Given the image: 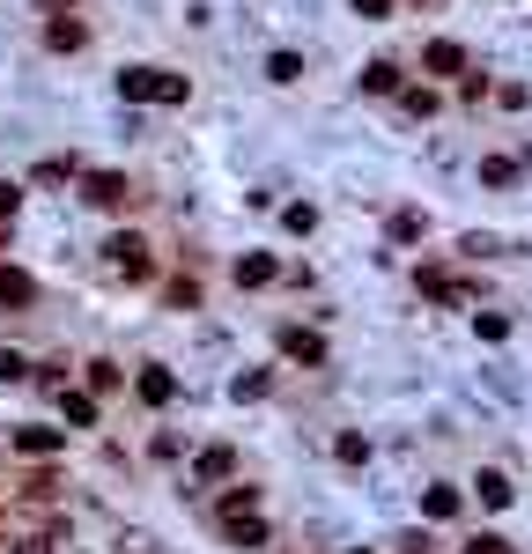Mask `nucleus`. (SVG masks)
<instances>
[{"instance_id":"obj_1","label":"nucleus","mask_w":532,"mask_h":554,"mask_svg":"<svg viewBox=\"0 0 532 554\" xmlns=\"http://www.w3.org/2000/svg\"><path fill=\"white\" fill-rule=\"evenodd\" d=\"M119 97L126 104H185L193 82H185V74H163V67H126L119 74Z\"/></svg>"},{"instance_id":"obj_2","label":"nucleus","mask_w":532,"mask_h":554,"mask_svg":"<svg viewBox=\"0 0 532 554\" xmlns=\"http://www.w3.org/2000/svg\"><path fill=\"white\" fill-rule=\"evenodd\" d=\"M104 266H111L119 281H148V274H156V252H148V244L133 237V229H119V237L104 244Z\"/></svg>"},{"instance_id":"obj_3","label":"nucleus","mask_w":532,"mask_h":554,"mask_svg":"<svg viewBox=\"0 0 532 554\" xmlns=\"http://www.w3.org/2000/svg\"><path fill=\"white\" fill-rule=\"evenodd\" d=\"M82 200L111 215V207H126V200H133V185L119 178V170H82Z\"/></svg>"},{"instance_id":"obj_4","label":"nucleus","mask_w":532,"mask_h":554,"mask_svg":"<svg viewBox=\"0 0 532 554\" xmlns=\"http://www.w3.org/2000/svg\"><path fill=\"white\" fill-rule=\"evenodd\" d=\"M8 444H15V451H23V458H60V451H67V429H45V422H23V429H15V436H8Z\"/></svg>"},{"instance_id":"obj_5","label":"nucleus","mask_w":532,"mask_h":554,"mask_svg":"<svg viewBox=\"0 0 532 554\" xmlns=\"http://www.w3.org/2000/svg\"><path fill=\"white\" fill-rule=\"evenodd\" d=\"M45 45H52V52H82V45H89V23H82L74 8H52V23H45Z\"/></svg>"},{"instance_id":"obj_6","label":"nucleus","mask_w":532,"mask_h":554,"mask_svg":"<svg viewBox=\"0 0 532 554\" xmlns=\"http://www.w3.org/2000/svg\"><path fill=\"white\" fill-rule=\"evenodd\" d=\"M193 481H207V488L237 481V451H230V444H207V451L193 458Z\"/></svg>"},{"instance_id":"obj_7","label":"nucleus","mask_w":532,"mask_h":554,"mask_svg":"<svg viewBox=\"0 0 532 554\" xmlns=\"http://www.w3.org/2000/svg\"><path fill=\"white\" fill-rule=\"evenodd\" d=\"M281 355L303 362V370H318V362H326V340H318L311 326H281Z\"/></svg>"},{"instance_id":"obj_8","label":"nucleus","mask_w":532,"mask_h":554,"mask_svg":"<svg viewBox=\"0 0 532 554\" xmlns=\"http://www.w3.org/2000/svg\"><path fill=\"white\" fill-rule=\"evenodd\" d=\"M133 392H141V407H170V399H178V377H170L163 362H148V370L133 377Z\"/></svg>"},{"instance_id":"obj_9","label":"nucleus","mask_w":532,"mask_h":554,"mask_svg":"<svg viewBox=\"0 0 532 554\" xmlns=\"http://www.w3.org/2000/svg\"><path fill=\"white\" fill-rule=\"evenodd\" d=\"M266 281H281V259L274 252H244L237 259V289H266Z\"/></svg>"},{"instance_id":"obj_10","label":"nucleus","mask_w":532,"mask_h":554,"mask_svg":"<svg viewBox=\"0 0 532 554\" xmlns=\"http://www.w3.org/2000/svg\"><path fill=\"white\" fill-rule=\"evenodd\" d=\"M422 67L429 74H466V45H459V37H436V45L422 52Z\"/></svg>"},{"instance_id":"obj_11","label":"nucleus","mask_w":532,"mask_h":554,"mask_svg":"<svg viewBox=\"0 0 532 554\" xmlns=\"http://www.w3.org/2000/svg\"><path fill=\"white\" fill-rule=\"evenodd\" d=\"M473 495H481L488 510H510V495H518V488H510V473H496V466H481V473H473Z\"/></svg>"},{"instance_id":"obj_12","label":"nucleus","mask_w":532,"mask_h":554,"mask_svg":"<svg viewBox=\"0 0 532 554\" xmlns=\"http://www.w3.org/2000/svg\"><path fill=\"white\" fill-rule=\"evenodd\" d=\"M466 510V495L459 488H422V518H436V525H451Z\"/></svg>"},{"instance_id":"obj_13","label":"nucleus","mask_w":532,"mask_h":554,"mask_svg":"<svg viewBox=\"0 0 532 554\" xmlns=\"http://www.w3.org/2000/svg\"><path fill=\"white\" fill-rule=\"evenodd\" d=\"M0 303H8V311H30V303H37V281L15 274V266H0Z\"/></svg>"},{"instance_id":"obj_14","label":"nucleus","mask_w":532,"mask_h":554,"mask_svg":"<svg viewBox=\"0 0 532 554\" xmlns=\"http://www.w3.org/2000/svg\"><path fill=\"white\" fill-rule=\"evenodd\" d=\"M52 399H60V414L74 429H97V392H52Z\"/></svg>"},{"instance_id":"obj_15","label":"nucleus","mask_w":532,"mask_h":554,"mask_svg":"<svg viewBox=\"0 0 532 554\" xmlns=\"http://www.w3.org/2000/svg\"><path fill=\"white\" fill-rule=\"evenodd\" d=\"M422 296H436V303H466V281L444 274V266H429V274H422Z\"/></svg>"},{"instance_id":"obj_16","label":"nucleus","mask_w":532,"mask_h":554,"mask_svg":"<svg viewBox=\"0 0 532 554\" xmlns=\"http://www.w3.org/2000/svg\"><path fill=\"white\" fill-rule=\"evenodd\" d=\"M392 89H399V67L392 60H370L363 67V97H392Z\"/></svg>"},{"instance_id":"obj_17","label":"nucleus","mask_w":532,"mask_h":554,"mask_svg":"<svg viewBox=\"0 0 532 554\" xmlns=\"http://www.w3.org/2000/svg\"><path fill=\"white\" fill-rule=\"evenodd\" d=\"M281 229H289V237H311V229H318V207H311V200H289V207H281Z\"/></svg>"},{"instance_id":"obj_18","label":"nucleus","mask_w":532,"mask_h":554,"mask_svg":"<svg viewBox=\"0 0 532 554\" xmlns=\"http://www.w3.org/2000/svg\"><path fill=\"white\" fill-rule=\"evenodd\" d=\"M481 185H496V193L518 185V163H510V156H481Z\"/></svg>"},{"instance_id":"obj_19","label":"nucleus","mask_w":532,"mask_h":554,"mask_svg":"<svg viewBox=\"0 0 532 554\" xmlns=\"http://www.w3.org/2000/svg\"><path fill=\"white\" fill-rule=\"evenodd\" d=\"M266 82H303V60L296 52H266Z\"/></svg>"},{"instance_id":"obj_20","label":"nucleus","mask_w":532,"mask_h":554,"mask_svg":"<svg viewBox=\"0 0 532 554\" xmlns=\"http://www.w3.org/2000/svg\"><path fill=\"white\" fill-rule=\"evenodd\" d=\"M392 97H399V104H407V111H414V119H436V89H407V82H399V89H392Z\"/></svg>"},{"instance_id":"obj_21","label":"nucleus","mask_w":532,"mask_h":554,"mask_svg":"<svg viewBox=\"0 0 532 554\" xmlns=\"http://www.w3.org/2000/svg\"><path fill=\"white\" fill-rule=\"evenodd\" d=\"M422 229H429V222H422V207H399V215H392V237H399V244H414Z\"/></svg>"},{"instance_id":"obj_22","label":"nucleus","mask_w":532,"mask_h":554,"mask_svg":"<svg viewBox=\"0 0 532 554\" xmlns=\"http://www.w3.org/2000/svg\"><path fill=\"white\" fill-rule=\"evenodd\" d=\"M333 458H340V466H363V458H370V436H340V444H333Z\"/></svg>"},{"instance_id":"obj_23","label":"nucleus","mask_w":532,"mask_h":554,"mask_svg":"<svg viewBox=\"0 0 532 554\" xmlns=\"http://www.w3.org/2000/svg\"><path fill=\"white\" fill-rule=\"evenodd\" d=\"M266 385H274L266 370H237V385H230V392H237V399H266Z\"/></svg>"},{"instance_id":"obj_24","label":"nucleus","mask_w":532,"mask_h":554,"mask_svg":"<svg viewBox=\"0 0 532 554\" xmlns=\"http://www.w3.org/2000/svg\"><path fill=\"white\" fill-rule=\"evenodd\" d=\"M89 392H97V399L119 392V362H89Z\"/></svg>"},{"instance_id":"obj_25","label":"nucleus","mask_w":532,"mask_h":554,"mask_svg":"<svg viewBox=\"0 0 532 554\" xmlns=\"http://www.w3.org/2000/svg\"><path fill=\"white\" fill-rule=\"evenodd\" d=\"M74 170H82V163H74V156H67V163H37V170H30V178H37V185H67V178H74Z\"/></svg>"},{"instance_id":"obj_26","label":"nucleus","mask_w":532,"mask_h":554,"mask_svg":"<svg viewBox=\"0 0 532 554\" xmlns=\"http://www.w3.org/2000/svg\"><path fill=\"white\" fill-rule=\"evenodd\" d=\"M473 333H481V340H510V318L503 311H481V318H473Z\"/></svg>"},{"instance_id":"obj_27","label":"nucleus","mask_w":532,"mask_h":554,"mask_svg":"<svg viewBox=\"0 0 532 554\" xmlns=\"http://www.w3.org/2000/svg\"><path fill=\"white\" fill-rule=\"evenodd\" d=\"M170 311H200V281H170Z\"/></svg>"},{"instance_id":"obj_28","label":"nucleus","mask_w":532,"mask_h":554,"mask_svg":"<svg viewBox=\"0 0 532 554\" xmlns=\"http://www.w3.org/2000/svg\"><path fill=\"white\" fill-rule=\"evenodd\" d=\"M0 377H8V385H15V377H30V355H15V348H0Z\"/></svg>"},{"instance_id":"obj_29","label":"nucleus","mask_w":532,"mask_h":554,"mask_svg":"<svg viewBox=\"0 0 532 554\" xmlns=\"http://www.w3.org/2000/svg\"><path fill=\"white\" fill-rule=\"evenodd\" d=\"M496 104H510V111H525V104H532V89H525V82H503V89H496Z\"/></svg>"},{"instance_id":"obj_30","label":"nucleus","mask_w":532,"mask_h":554,"mask_svg":"<svg viewBox=\"0 0 532 554\" xmlns=\"http://www.w3.org/2000/svg\"><path fill=\"white\" fill-rule=\"evenodd\" d=\"M355 15H363V23H385V15H392V0H355Z\"/></svg>"},{"instance_id":"obj_31","label":"nucleus","mask_w":532,"mask_h":554,"mask_svg":"<svg viewBox=\"0 0 532 554\" xmlns=\"http://www.w3.org/2000/svg\"><path fill=\"white\" fill-rule=\"evenodd\" d=\"M15 207H23V185H0V222H15Z\"/></svg>"},{"instance_id":"obj_32","label":"nucleus","mask_w":532,"mask_h":554,"mask_svg":"<svg viewBox=\"0 0 532 554\" xmlns=\"http://www.w3.org/2000/svg\"><path fill=\"white\" fill-rule=\"evenodd\" d=\"M466 554H510V540H496V532H481V540H473Z\"/></svg>"},{"instance_id":"obj_33","label":"nucleus","mask_w":532,"mask_h":554,"mask_svg":"<svg viewBox=\"0 0 532 554\" xmlns=\"http://www.w3.org/2000/svg\"><path fill=\"white\" fill-rule=\"evenodd\" d=\"M348 554H370V547H348Z\"/></svg>"}]
</instances>
